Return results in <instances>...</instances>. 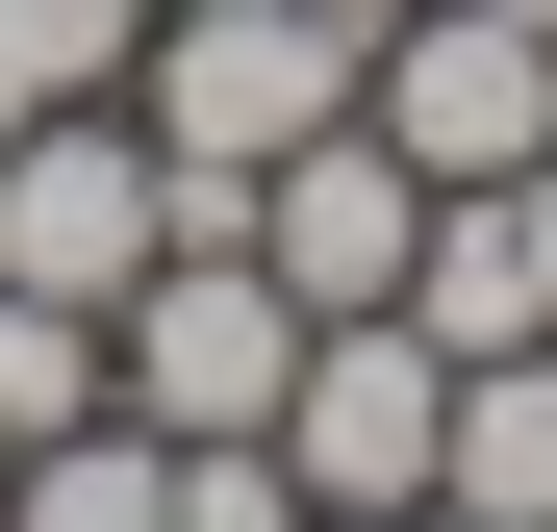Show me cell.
Here are the masks:
<instances>
[{
	"instance_id": "9c48e42d",
	"label": "cell",
	"mask_w": 557,
	"mask_h": 532,
	"mask_svg": "<svg viewBox=\"0 0 557 532\" xmlns=\"http://www.w3.org/2000/svg\"><path fill=\"white\" fill-rule=\"evenodd\" d=\"M127 51H152V0H0V127H51V102H127Z\"/></svg>"
},
{
	"instance_id": "7a4b0ae2",
	"label": "cell",
	"mask_w": 557,
	"mask_h": 532,
	"mask_svg": "<svg viewBox=\"0 0 557 532\" xmlns=\"http://www.w3.org/2000/svg\"><path fill=\"white\" fill-rule=\"evenodd\" d=\"M278 381H305V305H278V253L253 228H203V253H152V280L102 305V406L127 431H278Z\"/></svg>"
},
{
	"instance_id": "30bf717a",
	"label": "cell",
	"mask_w": 557,
	"mask_h": 532,
	"mask_svg": "<svg viewBox=\"0 0 557 532\" xmlns=\"http://www.w3.org/2000/svg\"><path fill=\"white\" fill-rule=\"evenodd\" d=\"M51 431H102V305L0 280V457H51Z\"/></svg>"
},
{
	"instance_id": "ba28073f",
	"label": "cell",
	"mask_w": 557,
	"mask_h": 532,
	"mask_svg": "<svg viewBox=\"0 0 557 532\" xmlns=\"http://www.w3.org/2000/svg\"><path fill=\"white\" fill-rule=\"evenodd\" d=\"M0 532H177V431H51V457H0Z\"/></svg>"
},
{
	"instance_id": "52a82bcc",
	"label": "cell",
	"mask_w": 557,
	"mask_h": 532,
	"mask_svg": "<svg viewBox=\"0 0 557 532\" xmlns=\"http://www.w3.org/2000/svg\"><path fill=\"white\" fill-rule=\"evenodd\" d=\"M456 532H557V330L532 355H456V457H431Z\"/></svg>"
},
{
	"instance_id": "3957f363",
	"label": "cell",
	"mask_w": 557,
	"mask_h": 532,
	"mask_svg": "<svg viewBox=\"0 0 557 532\" xmlns=\"http://www.w3.org/2000/svg\"><path fill=\"white\" fill-rule=\"evenodd\" d=\"M355 127H381L406 177H532V152H557V26H507V0H406V26L355 51Z\"/></svg>"
},
{
	"instance_id": "8fae6325",
	"label": "cell",
	"mask_w": 557,
	"mask_h": 532,
	"mask_svg": "<svg viewBox=\"0 0 557 532\" xmlns=\"http://www.w3.org/2000/svg\"><path fill=\"white\" fill-rule=\"evenodd\" d=\"M507 228H532V305H557V152H532V177H507Z\"/></svg>"
},
{
	"instance_id": "6da1fadb",
	"label": "cell",
	"mask_w": 557,
	"mask_h": 532,
	"mask_svg": "<svg viewBox=\"0 0 557 532\" xmlns=\"http://www.w3.org/2000/svg\"><path fill=\"white\" fill-rule=\"evenodd\" d=\"M355 0H152V51H127V127H152V177H177V253L203 228H253V177L305 152V127H355Z\"/></svg>"
},
{
	"instance_id": "4fadbf2b",
	"label": "cell",
	"mask_w": 557,
	"mask_h": 532,
	"mask_svg": "<svg viewBox=\"0 0 557 532\" xmlns=\"http://www.w3.org/2000/svg\"><path fill=\"white\" fill-rule=\"evenodd\" d=\"M355 26H406V0H355Z\"/></svg>"
},
{
	"instance_id": "8992f818",
	"label": "cell",
	"mask_w": 557,
	"mask_h": 532,
	"mask_svg": "<svg viewBox=\"0 0 557 532\" xmlns=\"http://www.w3.org/2000/svg\"><path fill=\"white\" fill-rule=\"evenodd\" d=\"M253 253H278V305H406V253H431V177L381 152V127H305V152H278L253 177Z\"/></svg>"
},
{
	"instance_id": "5bb4252c",
	"label": "cell",
	"mask_w": 557,
	"mask_h": 532,
	"mask_svg": "<svg viewBox=\"0 0 557 532\" xmlns=\"http://www.w3.org/2000/svg\"><path fill=\"white\" fill-rule=\"evenodd\" d=\"M507 26H557V0H507Z\"/></svg>"
},
{
	"instance_id": "5b68a950",
	"label": "cell",
	"mask_w": 557,
	"mask_h": 532,
	"mask_svg": "<svg viewBox=\"0 0 557 532\" xmlns=\"http://www.w3.org/2000/svg\"><path fill=\"white\" fill-rule=\"evenodd\" d=\"M278 457H305V507H431V457H456V355H431L406 305H330L305 381H278Z\"/></svg>"
},
{
	"instance_id": "7c38bea8",
	"label": "cell",
	"mask_w": 557,
	"mask_h": 532,
	"mask_svg": "<svg viewBox=\"0 0 557 532\" xmlns=\"http://www.w3.org/2000/svg\"><path fill=\"white\" fill-rule=\"evenodd\" d=\"M330 532H456V507H330Z\"/></svg>"
},
{
	"instance_id": "277c9868",
	"label": "cell",
	"mask_w": 557,
	"mask_h": 532,
	"mask_svg": "<svg viewBox=\"0 0 557 532\" xmlns=\"http://www.w3.org/2000/svg\"><path fill=\"white\" fill-rule=\"evenodd\" d=\"M177 253V177L127 102H51V127H0V280H51V305H127Z\"/></svg>"
}]
</instances>
